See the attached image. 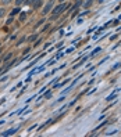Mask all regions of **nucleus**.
I'll return each instance as SVG.
<instances>
[{
    "label": "nucleus",
    "mask_w": 121,
    "mask_h": 137,
    "mask_svg": "<svg viewBox=\"0 0 121 137\" xmlns=\"http://www.w3.org/2000/svg\"><path fill=\"white\" fill-rule=\"evenodd\" d=\"M70 6L68 4H65V3H61L60 6H57V7H54L53 8V18H56V17H58L63 11H64L65 8H68Z\"/></svg>",
    "instance_id": "f257e3e1"
},
{
    "label": "nucleus",
    "mask_w": 121,
    "mask_h": 137,
    "mask_svg": "<svg viewBox=\"0 0 121 137\" xmlns=\"http://www.w3.org/2000/svg\"><path fill=\"white\" fill-rule=\"evenodd\" d=\"M52 7H53V0H50V1H49L47 4H46V6H45V8H43V10H42V13H43V14H45V15H46V14H47V13H50V10H52Z\"/></svg>",
    "instance_id": "f03ea898"
},
{
    "label": "nucleus",
    "mask_w": 121,
    "mask_h": 137,
    "mask_svg": "<svg viewBox=\"0 0 121 137\" xmlns=\"http://www.w3.org/2000/svg\"><path fill=\"white\" fill-rule=\"evenodd\" d=\"M17 130H18L17 128H14V129H8V130H6L4 133H1V136H10V134H14Z\"/></svg>",
    "instance_id": "7ed1b4c3"
},
{
    "label": "nucleus",
    "mask_w": 121,
    "mask_h": 137,
    "mask_svg": "<svg viewBox=\"0 0 121 137\" xmlns=\"http://www.w3.org/2000/svg\"><path fill=\"white\" fill-rule=\"evenodd\" d=\"M40 4H42V0H35V3L32 1V7H33V10L39 8V7H40Z\"/></svg>",
    "instance_id": "20e7f679"
},
{
    "label": "nucleus",
    "mask_w": 121,
    "mask_h": 137,
    "mask_svg": "<svg viewBox=\"0 0 121 137\" xmlns=\"http://www.w3.org/2000/svg\"><path fill=\"white\" fill-rule=\"evenodd\" d=\"M11 57H13V53H7V56H6L4 58H3V62H7L8 60L11 58Z\"/></svg>",
    "instance_id": "39448f33"
},
{
    "label": "nucleus",
    "mask_w": 121,
    "mask_h": 137,
    "mask_svg": "<svg viewBox=\"0 0 121 137\" xmlns=\"http://www.w3.org/2000/svg\"><path fill=\"white\" fill-rule=\"evenodd\" d=\"M100 50H102V48H100V47H96V48H95V50H93V51H92V53H90V56H96V53H99Z\"/></svg>",
    "instance_id": "423d86ee"
},
{
    "label": "nucleus",
    "mask_w": 121,
    "mask_h": 137,
    "mask_svg": "<svg viewBox=\"0 0 121 137\" xmlns=\"http://www.w3.org/2000/svg\"><path fill=\"white\" fill-rule=\"evenodd\" d=\"M36 38H38V35H31V36L28 38V42H33Z\"/></svg>",
    "instance_id": "0eeeda50"
},
{
    "label": "nucleus",
    "mask_w": 121,
    "mask_h": 137,
    "mask_svg": "<svg viewBox=\"0 0 121 137\" xmlns=\"http://www.w3.org/2000/svg\"><path fill=\"white\" fill-rule=\"evenodd\" d=\"M25 40H26V39H25L24 36H22V38H21V39H20V40H18V43H17V46H21V44H22V43H24Z\"/></svg>",
    "instance_id": "6e6552de"
},
{
    "label": "nucleus",
    "mask_w": 121,
    "mask_h": 137,
    "mask_svg": "<svg viewBox=\"0 0 121 137\" xmlns=\"http://www.w3.org/2000/svg\"><path fill=\"white\" fill-rule=\"evenodd\" d=\"M18 13H20V8H18V7H16V8H14V10H13V13H11V15H16V14H18Z\"/></svg>",
    "instance_id": "1a4fd4ad"
},
{
    "label": "nucleus",
    "mask_w": 121,
    "mask_h": 137,
    "mask_svg": "<svg viewBox=\"0 0 121 137\" xmlns=\"http://www.w3.org/2000/svg\"><path fill=\"white\" fill-rule=\"evenodd\" d=\"M4 14H6V10H4V8H0V18L4 17Z\"/></svg>",
    "instance_id": "9d476101"
},
{
    "label": "nucleus",
    "mask_w": 121,
    "mask_h": 137,
    "mask_svg": "<svg viewBox=\"0 0 121 137\" xmlns=\"http://www.w3.org/2000/svg\"><path fill=\"white\" fill-rule=\"evenodd\" d=\"M52 97V91H47V93H45V98H50Z\"/></svg>",
    "instance_id": "9b49d317"
},
{
    "label": "nucleus",
    "mask_w": 121,
    "mask_h": 137,
    "mask_svg": "<svg viewBox=\"0 0 121 137\" xmlns=\"http://www.w3.org/2000/svg\"><path fill=\"white\" fill-rule=\"evenodd\" d=\"M24 1H25V0H16V4H17V6H20V4H22Z\"/></svg>",
    "instance_id": "f8f14e48"
},
{
    "label": "nucleus",
    "mask_w": 121,
    "mask_h": 137,
    "mask_svg": "<svg viewBox=\"0 0 121 137\" xmlns=\"http://www.w3.org/2000/svg\"><path fill=\"white\" fill-rule=\"evenodd\" d=\"M11 22H13V15H11V17H10V18L7 19V25H10Z\"/></svg>",
    "instance_id": "ddd939ff"
},
{
    "label": "nucleus",
    "mask_w": 121,
    "mask_h": 137,
    "mask_svg": "<svg viewBox=\"0 0 121 137\" xmlns=\"http://www.w3.org/2000/svg\"><path fill=\"white\" fill-rule=\"evenodd\" d=\"M120 66H121V64L118 62V64H116V65L113 66V69H117V68H120Z\"/></svg>",
    "instance_id": "4468645a"
},
{
    "label": "nucleus",
    "mask_w": 121,
    "mask_h": 137,
    "mask_svg": "<svg viewBox=\"0 0 121 137\" xmlns=\"http://www.w3.org/2000/svg\"><path fill=\"white\" fill-rule=\"evenodd\" d=\"M25 17H26L25 14H21V15H20V19H21V21H24V19H25Z\"/></svg>",
    "instance_id": "2eb2a0df"
},
{
    "label": "nucleus",
    "mask_w": 121,
    "mask_h": 137,
    "mask_svg": "<svg viewBox=\"0 0 121 137\" xmlns=\"http://www.w3.org/2000/svg\"><path fill=\"white\" fill-rule=\"evenodd\" d=\"M10 1H11V0H1V3H3V4H7V3H10Z\"/></svg>",
    "instance_id": "dca6fc26"
},
{
    "label": "nucleus",
    "mask_w": 121,
    "mask_h": 137,
    "mask_svg": "<svg viewBox=\"0 0 121 137\" xmlns=\"http://www.w3.org/2000/svg\"><path fill=\"white\" fill-rule=\"evenodd\" d=\"M90 3H92V0H88V1L85 3V7H88V6H89V4H90Z\"/></svg>",
    "instance_id": "f3484780"
},
{
    "label": "nucleus",
    "mask_w": 121,
    "mask_h": 137,
    "mask_svg": "<svg viewBox=\"0 0 121 137\" xmlns=\"http://www.w3.org/2000/svg\"><path fill=\"white\" fill-rule=\"evenodd\" d=\"M58 1H60V3H64L65 0H58Z\"/></svg>",
    "instance_id": "a211bd4d"
},
{
    "label": "nucleus",
    "mask_w": 121,
    "mask_h": 137,
    "mask_svg": "<svg viewBox=\"0 0 121 137\" xmlns=\"http://www.w3.org/2000/svg\"><path fill=\"white\" fill-rule=\"evenodd\" d=\"M0 53H1V48H0Z\"/></svg>",
    "instance_id": "6ab92c4d"
}]
</instances>
